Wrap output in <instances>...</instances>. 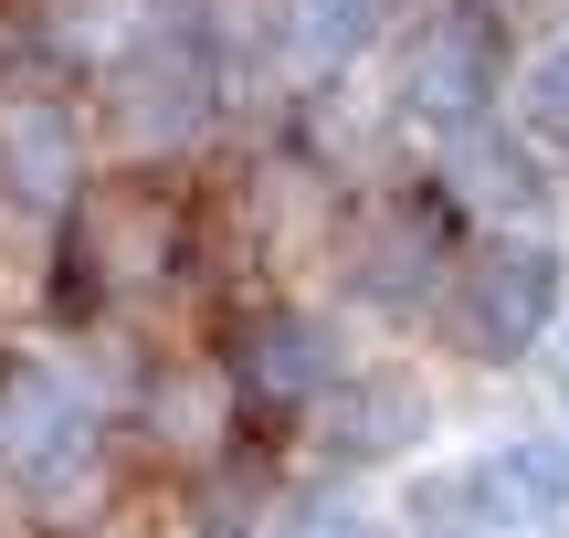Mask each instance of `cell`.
<instances>
[{
	"mask_svg": "<svg viewBox=\"0 0 569 538\" xmlns=\"http://www.w3.org/2000/svg\"><path fill=\"white\" fill-rule=\"evenodd\" d=\"M559 286H569V265H559L549 232L496 222V232H475V243H453V275H443V296H432V317H443V338L465 359H496V370H507V359H528L538 338H549Z\"/></svg>",
	"mask_w": 569,
	"mask_h": 538,
	"instance_id": "obj_1",
	"label": "cell"
},
{
	"mask_svg": "<svg viewBox=\"0 0 569 538\" xmlns=\"http://www.w3.org/2000/svg\"><path fill=\"white\" fill-rule=\"evenodd\" d=\"M0 465L32 507H74L96 486V401H84L74 370L0 349Z\"/></svg>",
	"mask_w": 569,
	"mask_h": 538,
	"instance_id": "obj_2",
	"label": "cell"
},
{
	"mask_svg": "<svg viewBox=\"0 0 569 538\" xmlns=\"http://www.w3.org/2000/svg\"><path fill=\"white\" fill-rule=\"evenodd\" d=\"M507 84H517V53H507V32H496L486 11H432L422 32L401 42V117L411 127H432V138H465V127H486V117H507Z\"/></svg>",
	"mask_w": 569,
	"mask_h": 538,
	"instance_id": "obj_3",
	"label": "cell"
},
{
	"mask_svg": "<svg viewBox=\"0 0 569 538\" xmlns=\"http://www.w3.org/2000/svg\"><path fill=\"white\" fill-rule=\"evenodd\" d=\"M0 201L32 211V222L84 201V127L63 117V96L0 84Z\"/></svg>",
	"mask_w": 569,
	"mask_h": 538,
	"instance_id": "obj_4",
	"label": "cell"
},
{
	"mask_svg": "<svg viewBox=\"0 0 569 538\" xmlns=\"http://www.w3.org/2000/svg\"><path fill=\"white\" fill-rule=\"evenodd\" d=\"M232 391H243V412H306L338 391V338L306 307H253L232 328Z\"/></svg>",
	"mask_w": 569,
	"mask_h": 538,
	"instance_id": "obj_5",
	"label": "cell"
},
{
	"mask_svg": "<svg viewBox=\"0 0 569 538\" xmlns=\"http://www.w3.org/2000/svg\"><path fill=\"white\" fill-rule=\"evenodd\" d=\"M559 507H569V465L538 455V444H496V455H475L453 486H432L422 518H475L496 538H538Z\"/></svg>",
	"mask_w": 569,
	"mask_h": 538,
	"instance_id": "obj_6",
	"label": "cell"
},
{
	"mask_svg": "<svg viewBox=\"0 0 569 538\" xmlns=\"http://www.w3.org/2000/svg\"><path fill=\"white\" fill-rule=\"evenodd\" d=\"M390 11H401V0H284V53H296L306 74H338V63H359L369 42L390 32Z\"/></svg>",
	"mask_w": 569,
	"mask_h": 538,
	"instance_id": "obj_7",
	"label": "cell"
},
{
	"mask_svg": "<svg viewBox=\"0 0 569 538\" xmlns=\"http://www.w3.org/2000/svg\"><path fill=\"white\" fill-rule=\"evenodd\" d=\"M338 444L348 455H401L411 434H422V391L411 380H390V370H369V380H338Z\"/></svg>",
	"mask_w": 569,
	"mask_h": 538,
	"instance_id": "obj_8",
	"label": "cell"
},
{
	"mask_svg": "<svg viewBox=\"0 0 569 538\" xmlns=\"http://www.w3.org/2000/svg\"><path fill=\"white\" fill-rule=\"evenodd\" d=\"M507 127H528L538 148H569V32H549L538 53H517V84H507Z\"/></svg>",
	"mask_w": 569,
	"mask_h": 538,
	"instance_id": "obj_9",
	"label": "cell"
},
{
	"mask_svg": "<svg viewBox=\"0 0 569 538\" xmlns=\"http://www.w3.org/2000/svg\"><path fill=\"white\" fill-rule=\"evenodd\" d=\"M559 380H569V349H559Z\"/></svg>",
	"mask_w": 569,
	"mask_h": 538,
	"instance_id": "obj_10",
	"label": "cell"
},
{
	"mask_svg": "<svg viewBox=\"0 0 569 538\" xmlns=\"http://www.w3.org/2000/svg\"><path fill=\"white\" fill-rule=\"evenodd\" d=\"M559 32H569V21H559Z\"/></svg>",
	"mask_w": 569,
	"mask_h": 538,
	"instance_id": "obj_11",
	"label": "cell"
}]
</instances>
